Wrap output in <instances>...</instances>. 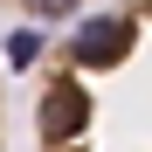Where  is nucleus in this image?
Segmentation results:
<instances>
[{
	"instance_id": "nucleus-2",
	"label": "nucleus",
	"mask_w": 152,
	"mask_h": 152,
	"mask_svg": "<svg viewBox=\"0 0 152 152\" xmlns=\"http://www.w3.org/2000/svg\"><path fill=\"white\" fill-rule=\"evenodd\" d=\"M7 7H21V14H69L76 0H7Z\"/></svg>"
},
{
	"instance_id": "nucleus-3",
	"label": "nucleus",
	"mask_w": 152,
	"mask_h": 152,
	"mask_svg": "<svg viewBox=\"0 0 152 152\" xmlns=\"http://www.w3.org/2000/svg\"><path fill=\"white\" fill-rule=\"evenodd\" d=\"M0 152H7V97H0Z\"/></svg>"
},
{
	"instance_id": "nucleus-1",
	"label": "nucleus",
	"mask_w": 152,
	"mask_h": 152,
	"mask_svg": "<svg viewBox=\"0 0 152 152\" xmlns=\"http://www.w3.org/2000/svg\"><path fill=\"white\" fill-rule=\"evenodd\" d=\"M35 152H152V0H111L42 56Z\"/></svg>"
}]
</instances>
